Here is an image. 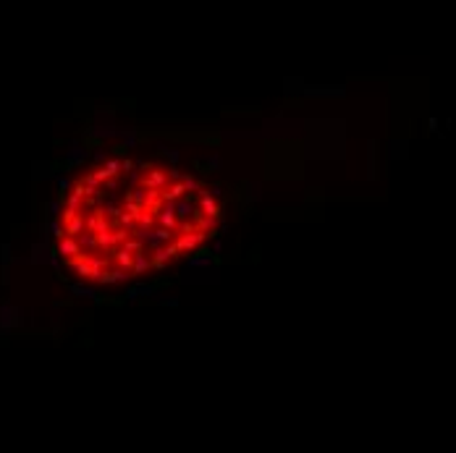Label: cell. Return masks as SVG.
Listing matches in <instances>:
<instances>
[{"mask_svg": "<svg viewBox=\"0 0 456 453\" xmlns=\"http://www.w3.org/2000/svg\"><path fill=\"white\" fill-rule=\"evenodd\" d=\"M220 223V194L194 173L163 160L110 157L63 194L55 257L87 283H129L192 257Z\"/></svg>", "mask_w": 456, "mask_h": 453, "instance_id": "cell-1", "label": "cell"}]
</instances>
